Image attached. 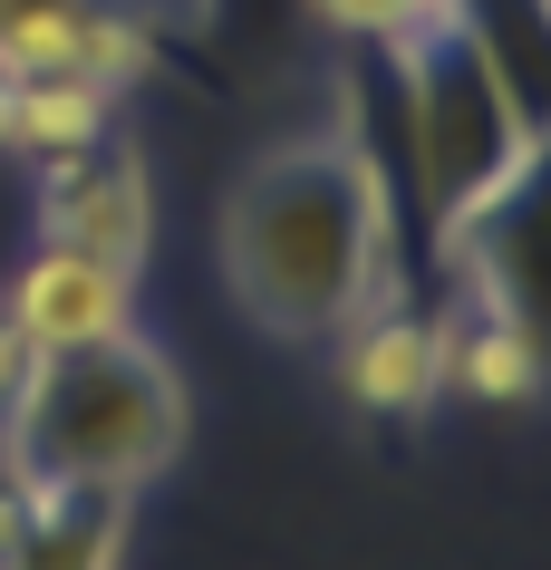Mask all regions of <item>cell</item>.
Masks as SVG:
<instances>
[{"label": "cell", "mask_w": 551, "mask_h": 570, "mask_svg": "<svg viewBox=\"0 0 551 570\" xmlns=\"http://www.w3.org/2000/svg\"><path fill=\"white\" fill-rule=\"evenodd\" d=\"M30 367H39V348L20 338V320L0 309V425H10V406H20V387H30Z\"/></svg>", "instance_id": "obj_12"}, {"label": "cell", "mask_w": 551, "mask_h": 570, "mask_svg": "<svg viewBox=\"0 0 551 570\" xmlns=\"http://www.w3.org/2000/svg\"><path fill=\"white\" fill-rule=\"evenodd\" d=\"M146 68V0H0V78H88V88L126 97Z\"/></svg>", "instance_id": "obj_5"}, {"label": "cell", "mask_w": 551, "mask_h": 570, "mask_svg": "<svg viewBox=\"0 0 551 570\" xmlns=\"http://www.w3.org/2000/svg\"><path fill=\"white\" fill-rule=\"evenodd\" d=\"M136 493H39L0 474V570H126Z\"/></svg>", "instance_id": "obj_8"}, {"label": "cell", "mask_w": 551, "mask_h": 570, "mask_svg": "<svg viewBox=\"0 0 551 570\" xmlns=\"http://www.w3.org/2000/svg\"><path fill=\"white\" fill-rule=\"evenodd\" d=\"M117 126V97L88 78H0V155H59Z\"/></svg>", "instance_id": "obj_10"}, {"label": "cell", "mask_w": 551, "mask_h": 570, "mask_svg": "<svg viewBox=\"0 0 551 570\" xmlns=\"http://www.w3.org/2000/svg\"><path fill=\"white\" fill-rule=\"evenodd\" d=\"M184 454V377L146 330L39 348L0 425V474L39 493H146Z\"/></svg>", "instance_id": "obj_3"}, {"label": "cell", "mask_w": 551, "mask_h": 570, "mask_svg": "<svg viewBox=\"0 0 551 570\" xmlns=\"http://www.w3.org/2000/svg\"><path fill=\"white\" fill-rule=\"evenodd\" d=\"M39 242H68V252H97L117 271H146L155 242V175L146 155L126 146L117 126L88 136V146L39 155Z\"/></svg>", "instance_id": "obj_4"}, {"label": "cell", "mask_w": 551, "mask_h": 570, "mask_svg": "<svg viewBox=\"0 0 551 570\" xmlns=\"http://www.w3.org/2000/svg\"><path fill=\"white\" fill-rule=\"evenodd\" d=\"M223 281L252 330L319 348L358 309L406 291V223L348 126H301L252 155L223 194Z\"/></svg>", "instance_id": "obj_1"}, {"label": "cell", "mask_w": 551, "mask_h": 570, "mask_svg": "<svg viewBox=\"0 0 551 570\" xmlns=\"http://www.w3.org/2000/svg\"><path fill=\"white\" fill-rule=\"evenodd\" d=\"M367 49L387 59V88H397V136L435 262V242H455L522 184H542V88L474 30L464 0H435L397 39H367Z\"/></svg>", "instance_id": "obj_2"}, {"label": "cell", "mask_w": 551, "mask_h": 570, "mask_svg": "<svg viewBox=\"0 0 551 570\" xmlns=\"http://www.w3.org/2000/svg\"><path fill=\"white\" fill-rule=\"evenodd\" d=\"M426 330H435V396H464V406L542 396V320L513 309L503 291L445 271V309H426Z\"/></svg>", "instance_id": "obj_6"}, {"label": "cell", "mask_w": 551, "mask_h": 570, "mask_svg": "<svg viewBox=\"0 0 551 570\" xmlns=\"http://www.w3.org/2000/svg\"><path fill=\"white\" fill-rule=\"evenodd\" d=\"M309 10H319L338 39H397L416 10H435V0H309Z\"/></svg>", "instance_id": "obj_11"}, {"label": "cell", "mask_w": 551, "mask_h": 570, "mask_svg": "<svg viewBox=\"0 0 551 570\" xmlns=\"http://www.w3.org/2000/svg\"><path fill=\"white\" fill-rule=\"evenodd\" d=\"M329 348H338V387L358 396L367 416L416 425L435 406V330H426V309L406 301V291L358 309L348 330H329Z\"/></svg>", "instance_id": "obj_9"}, {"label": "cell", "mask_w": 551, "mask_h": 570, "mask_svg": "<svg viewBox=\"0 0 551 570\" xmlns=\"http://www.w3.org/2000/svg\"><path fill=\"white\" fill-rule=\"evenodd\" d=\"M0 309L20 320L30 348H88V338L136 330V271L97 262V252H68V242H39Z\"/></svg>", "instance_id": "obj_7"}]
</instances>
